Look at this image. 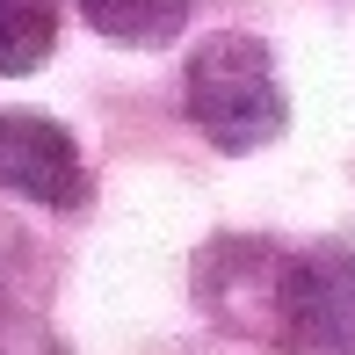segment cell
<instances>
[{
  "label": "cell",
  "instance_id": "5",
  "mask_svg": "<svg viewBox=\"0 0 355 355\" xmlns=\"http://www.w3.org/2000/svg\"><path fill=\"white\" fill-rule=\"evenodd\" d=\"M58 44V0H0V73H37Z\"/></svg>",
  "mask_w": 355,
  "mask_h": 355
},
{
  "label": "cell",
  "instance_id": "1",
  "mask_svg": "<svg viewBox=\"0 0 355 355\" xmlns=\"http://www.w3.org/2000/svg\"><path fill=\"white\" fill-rule=\"evenodd\" d=\"M182 102H189V123H196L218 153H261L290 123L276 51H268L261 37H247V29H218V37H203L196 51H189Z\"/></svg>",
  "mask_w": 355,
  "mask_h": 355
},
{
  "label": "cell",
  "instance_id": "2",
  "mask_svg": "<svg viewBox=\"0 0 355 355\" xmlns=\"http://www.w3.org/2000/svg\"><path fill=\"white\" fill-rule=\"evenodd\" d=\"M276 341L283 348H341L355 355V247L348 239H319V247L290 254L276 283Z\"/></svg>",
  "mask_w": 355,
  "mask_h": 355
},
{
  "label": "cell",
  "instance_id": "4",
  "mask_svg": "<svg viewBox=\"0 0 355 355\" xmlns=\"http://www.w3.org/2000/svg\"><path fill=\"white\" fill-rule=\"evenodd\" d=\"M189 8H196V0H80V15H87L109 44H167L174 29L189 22Z\"/></svg>",
  "mask_w": 355,
  "mask_h": 355
},
{
  "label": "cell",
  "instance_id": "3",
  "mask_svg": "<svg viewBox=\"0 0 355 355\" xmlns=\"http://www.w3.org/2000/svg\"><path fill=\"white\" fill-rule=\"evenodd\" d=\"M0 189L44 211H73L87 203V159L66 123L37 116V109H8L0 116Z\"/></svg>",
  "mask_w": 355,
  "mask_h": 355
}]
</instances>
